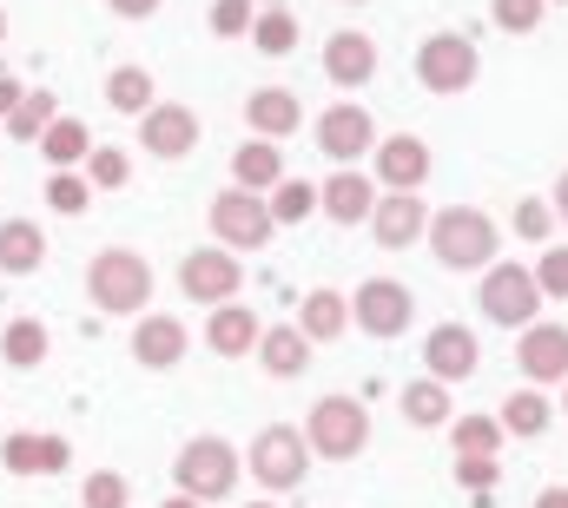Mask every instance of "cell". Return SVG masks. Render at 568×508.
Listing matches in <instances>:
<instances>
[{"label":"cell","instance_id":"cell-1","mask_svg":"<svg viewBox=\"0 0 568 508\" xmlns=\"http://www.w3.org/2000/svg\"><path fill=\"white\" fill-rule=\"evenodd\" d=\"M489 252H496V232H489L483 212H443V219H436V257H443V264L469 271V264H483Z\"/></svg>","mask_w":568,"mask_h":508},{"label":"cell","instance_id":"cell-2","mask_svg":"<svg viewBox=\"0 0 568 508\" xmlns=\"http://www.w3.org/2000/svg\"><path fill=\"white\" fill-rule=\"evenodd\" d=\"M145 264L133 252H106L100 257V271H93V297L106 304V311H140L145 304Z\"/></svg>","mask_w":568,"mask_h":508},{"label":"cell","instance_id":"cell-3","mask_svg":"<svg viewBox=\"0 0 568 508\" xmlns=\"http://www.w3.org/2000/svg\"><path fill=\"white\" fill-rule=\"evenodd\" d=\"M311 436H317V449L351 456V449H364V409H357V403H344V396H324V403H317V416H311Z\"/></svg>","mask_w":568,"mask_h":508},{"label":"cell","instance_id":"cell-4","mask_svg":"<svg viewBox=\"0 0 568 508\" xmlns=\"http://www.w3.org/2000/svg\"><path fill=\"white\" fill-rule=\"evenodd\" d=\"M252 463H258V476H265L272 489H297V482H304V443H297L291 429H265Z\"/></svg>","mask_w":568,"mask_h":508},{"label":"cell","instance_id":"cell-5","mask_svg":"<svg viewBox=\"0 0 568 508\" xmlns=\"http://www.w3.org/2000/svg\"><path fill=\"white\" fill-rule=\"evenodd\" d=\"M357 317H364V331L397 337V331L410 324V291H404V284H364V291H357Z\"/></svg>","mask_w":568,"mask_h":508},{"label":"cell","instance_id":"cell-6","mask_svg":"<svg viewBox=\"0 0 568 508\" xmlns=\"http://www.w3.org/2000/svg\"><path fill=\"white\" fill-rule=\"evenodd\" d=\"M417 73H424V87H436V93H456V87H469L476 53H469L463 40H429L424 60H417Z\"/></svg>","mask_w":568,"mask_h":508},{"label":"cell","instance_id":"cell-7","mask_svg":"<svg viewBox=\"0 0 568 508\" xmlns=\"http://www.w3.org/2000/svg\"><path fill=\"white\" fill-rule=\"evenodd\" d=\"M483 311L489 317H503V324H529V311H536V284L523 277V271H496L489 284H483Z\"/></svg>","mask_w":568,"mask_h":508},{"label":"cell","instance_id":"cell-8","mask_svg":"<svg viewBox=\"0 0 568 508\" xmlns=\"http://www.w3.org/2000/svg\"><path fill=\"white\" fill-rule=\"evenodd\" d=\"M212 225H219L232 245H265V232H272V212H258L245 192H225V199L212 205Z\"/></svg>","mask_w":568,"mask_h":508},{"label":"cell","instance_id":"cell-9","mask_svg":"<svg viewBox=\"0 0 568 508\" xmlns=\"http://www.w3.org/2000/svg\"><path fill=\"white\" fill-rule=\"evenodd\" d=\"M179 469H185V482H192L199 496H219V489H232V449H225V443H192Z\"/></svg>","mask_w":568,"mask_h":508},{"label":"cell","instance_id":"cell-10","mask_svg":"<svg viewBox=\"0 0 568 508\" xmlns=\"http://www.w3.org/2000/svg\"><path fill=\"white\" fill-rule=\"evenodd\" d=\"M185 291L192 297H232L239 291V264L225 252H192L185 257Z\"/></svg>","mask_w":568,"mask_h":508},{"label":"cell","instance_id":"cell-11","mask_svg":"<svg viewBox=\"0 0 568 508\" xmlns=\"http://www.w3.org/2000/svg\"><path fill=\"white\" fill-rule=\"evenodd\" d=\"M317 139H324V152H331V159H357V152L371 145V120H364L357 106H331V113H324V126H317Z\"/></svg>","mask_w":568,"mask_h":508},{"label":"cell","instance_id":"cell-12","mask_svg":"<svg viewBox=\"0 0 568 508\" xmlns=\"http://www.w3.org/2000/svg\"><path fill=\"white\" fill-rule=\"evenodd\" d=\"M371 67H377V53H371V40H364V33H337V40H331V53H324V73H331V80H344V87L371 80Z\"/></svg>","mask_w":568,"mask_h":508},{"label":"cell","instance_id":"cell-13","mask_svg":"<svg viewBox=\"0 0 568 508\" xmlns=\"http://www.w3.org/2000/svg\"><path fill=\"white\" fill-rule=\"evenodd\" d=\"M429 370H436L443 383L469 377V370H476V344H469V331H456V324L436 331V337H429Z\"/></svg>","mask_w":568,"mask_h":508},{"label":"cell","instance_id":"cell-14","mask_svg":"<svg viewBox=\"0 0 568 508\" xmlns=\"http://www.w3.org/2000/svg\"><path fill=\"white\" fill-rule=\"evenodd\" d=\"M192 139H199V120H192V113H179V106H165V113H152V120H145V145H152L159 159L192 152Z\"/></svg>","mask_w":568,"mask_h":508},{"label":"cell","instance_id":"cell-15","mask_svg":"<svg viewBox=\"0 0 568 508\" xmlns=\"http://www.w3.org/2000/svg\"><path fill=\"white\" fill-rule=\"evenodd\" d=\"M523 370L529 377H568V331H529L523 337Z\"/></svg>","mask_w":568,"mask_h":508},{"label":"cell","instance_id":"cell-16","mask_svg":"<svg viewBox=\"0 0 568 508\" xmlns=\"http://www.w3.org/2000/svg\"><path fill=\"white\" fill-rule=\"evenodd\" d=\"M185 357V331L172 324V317H152L140 331V364H152V370H165V364H179Z\"/></svg>","mask_w":568,"mask_h":508},{"label":"cell","instance_id":"cell-17","mask_svg":"<svg viewBox=\"0 0 568 508\" xmlns=\"http://www.w3.org/2000/svg\"><path fill=\"white\" fill-rule=\"evenodd\" d=\"M324 212H331L337 225H357V219L371 212V185H364V179H331V192H324Z\"/></svg>","mask_w":568,"mask_h":508},{"label":"cell","instance_id":"cell-18","mask_svg":"<svg viewBox=\"0 0 568 508\" xmlns=\"http://www.w3.org/2000/svg\"><path fill=\"white\" fill-rule=\"evenodd\" d=\"M252 126H258V132H291V126H297V100L278 93V87L252 93Z\"/></svg>","mask_w":568,"mask_h":508},{"label":"cell","instance_id":"cell-19","mask_svg":"<svg viewBox=\"0 0 568 508\" xmlns=\"http://www.w3.org/2000/svg\"><path fill=\"white\" fill-rule=\"evenodd\" d=\"M424 172H429V159H424V145H417V139H390V145H384V179L417 185Z\"/></svg>","mask_w":568,"mask_h":508},{"label":"cell","instance_id":"cell-20","mask_svg":"<svg viewBox=\"0 0 568 508\" xmlns=\"http://www.w3.org/2000/svg\"><path fill=\"white\" fill-rule=\"evenodd\" d=\"M417 225H424V212H417L410 199H390V205L377 212V238H384V245H410Z\"/></svg>","mask_w":568,"mask_h":508},{"label":"cell","instance_id":"cell-21","mask_svg":"<svg viewBox=\"0 0 568 508\" xmlns=\"http://www.w3.org/2000/svg\"><path fill=\"white\" fill-rule=\"evenodd\" d=\"M0 264H7V271H33V264H40V232H33V225H7V232H0Z\"/></svg>","mask_w":568,"mask_h":508},{"label":"cell","instance_id":"cell-22","mask_svg":"<svg viewBox=\"0 0 568 508\" xmlns=\"http://www.w3.org/2000/svg\"><path fill=\"white\" fill-rule=\"evenodd\" d=\"M304 331H311V337H337V331H344V297L311 291V304H304Z\"/></svg>","mask_w":568,"mask_h":508},{"label":"cell","instance_id":"cell-23","mask_svg":"<svg viewBox=\"0 0 568 508\" xmlns=\"http://www.w3.org/2000/svg\"><path fill=\"white\" fill-rule=\"evenodd\" d=\"M265 370H272V377H297V370H304V337L272 331V337H265Z\"/></svg>","mask_w":568,"mask_h":508},{"label":"cell","instance_id":"cell-24","mask_svg":"<svg viewBox=\"0 0 568 508\" xmlns=\"http://www.w3.org/2000/svg\"><path fill=\"white\" fill-rule=\"evenodd\" d=\"M252 337H258V324H252L245 311H219V317H212V350H245Z\"/></svg>","mask_w":568,"mask_h":508},{"label":"cell","instance_id":"cell-25","mask_svg":"<svg viewBox=\"0 0 568 508\" xmlns=\"http://www.w3.org/2000/svg\"><path fill=\"white\" fill-rule=\"evenodd\" d=\"M7 463H13V469H33V463H40V469H60L67 449H60V443H7Z\"/></svg>","mask_w":568,"mask_h":508},{"label":"cell","instance_id":"cell-26","mask_svg":"<svg viewBox=\"0 0 568 508\" xmlns=\"http://www.w3.org/2000/svg\"><path fill=\"white\" fill-rule=\"evenodd\" d=\"M404 409H410V423H443V416H449V396H443L436 383H417V389L404 396Z\"/></svg>","mask_w":568,"mask_h":508},{"label":"cell","instance_id":"cell-27","mask_svg":"<svg viewBox=\"0 0 568 508\" xmlns=\"http://www.w3.org/2000/svg\"><path fill=\"white\" fill-rule=\"evenodd\" d=\"M239 179H245V185L278 179V152H272V145H245V152H239Z\"/></svg>","mask_w":568,"mask_h":508},{"label":"cell","instance_id":"cell-28","mask_svg":"<svg viewBox=\"0 0 568 508\" xmlns=\"http://www.w3.org/2000/svg\"><path fill=\"white\" fill-rule=\"evenodd\" d=\"M291 40H297V20L291 13H265L258 20V53H291Z\"/></svg>","mask_w":568,"mask_h":508},{"label":"cell","instance_id":"cell-29","mask_svg":"<svg viewBox=\"0 0 568 508\" xmlns=\"http://www.w3.org/2000/svg\"><path fill=\"white\" fill-rule=\"evenodd\" d=\"M40 350H47L40 324H13V331H7V357H13V364H40Z\"/></svg>","mask_w":568,"mask_h":508},{"label":"cell","instance_id":"cell-30","mask_svg":"<svg viewBox=\"0 0 568 508\" xmlns=\"http://www.w3.org/2000/svg\"><path fill=\"white\" fill-rule=\"evenodd\" d=\"M80 152H87V132H80V126H53V132H47V159H53V165L80 159Z\"/></svg>","mask_w":568,"mask_h":508},{"label":"cell","instance_id":"cell-31","mask_svg":"<svg viewBox=\"0 0 568 508\" xmlns=\"http://www.w3.org/2000/svg\"><path fill=\"white\" fill-rule=\"evenodd\" d=\"M106 93H113V106H120V113H140V106H145V73H113V87H106Z\"/></svg>","mask_w":568,"mask_h":508},{"label":"cell","instance_id":"cell-32","mask_svg":"<svg viewBox=\"0 0 568 508\" xmlns=\"http://www.w3.org/2000/svg\"><path fill=\"white\" fill-rule=\"evenodd\" d=\"M542 416H549V409H542V396H516V403H509V429H516V436H536V429H542Z\"/></svg>","mask_w":568,"mask_h":508},{"label":"cell","instance_id":"cell-33","mask_svg":"<svg viewBox=\"0 0 568 508\" xmlns=\"http://www.w3.org/2000/svg\"><path fill=\"white\" fill-rule=\"evenodd\" d=\"M212 27H219V33L252 27V0H219V7H212Z\"/></svg>","mask_w":568,"mask_h":508},{"label":"cell","instance_id":"cell-34","mask_svg":"<svg viewBox=\"0 0 568 508\" xmlns=\"http://www.w3.org/2000/svg\"><path fill=\"white\" fill-rule=\"evenodd\" d=\"M272 212H278L284 225H291V219H304V212H311V185H284V192H278V205H272Z\"/></svg>","mask_w":568,"mask_h":508},{"label":"cell","instance_id":"cell-35","mask_svg":"<svg viewBox=\"0 0 568 508\" xmlns=\"http://www.w3.org/2000/svg\"><path fill=\"white\" fill-rule=\"evenodd\" d=\"M536 7L542 0H496V20L503 27H536Z\"/></svg>","mask_w":568,"mask_h":508},{"label":"cell","instance_id":"cell-36","mask_svg":"<svg viewBox=\"0 0 568 508\" xmlns=\"http://www.w3.org/2000/svg\"><path fill=\"white\" fill-rule=\"evenodd\" d=\"M53 205L60 212H87V185L80 179H53Z\"/></svg>","mask_w":568,"mask_h":508},{"label":"cell","instance_id":"cell-37","mask_svg":"<svg viewBox=\"0 0 568 508\" xmlns=\"http://www.w3.org/2000/svg\"><path fill=\"white\" fill-rule=\"evenodd\" d=\"M542 284H549L556 297H568V252H549V257H542Z\"/></svg>","mask_w":568,"mask_h":508},{"label":"cell","instance_id":"cell-38","mask_svg":"<svg viewBox=\"0 0 568 508\" xmlns=\"http://www.w3.org/2000/svg\"><path fill=\"white\" fill-rule=\"evenodd\" d=\"M542 225H549V212H542V205L529 199V205L516 212V232H523V238H542Z\"/></svg>","mask_w":568,"mask_h":508},{"label":"cell","instance_id":"cell-39","mask_svg":"<svg viewBox=\"0 0 568 508\" xmlns=\"http://www.w3.org/2000/svg\"><path fill=\"white\" fill-rule=\"evenodd\" d=\"M93 179H100V185H120V179H126V159H113V152H106V159L93 165Z\"/></svg>","mask_w":568,"mask_h":508},{"label":"cell","instance_id":"cell-40","mask_svg":"<svg viewBox=\"0 0 568 508\" xmlns=\"http://www.w3.org/2000/svg\"><path fill=\"white\" fill-rule=\"evenodd\" d=\"M33 126H47V100H33L27 113H13V132H33Z\"/></svg>","mask_w":568,"mask_h":508},{"label":"cell","instance_id":"cell-41","mask_svg":"<svg viewBox=\"0 0 568 508\" xmlns=\"http://www.w3.org/2000/svg\"><path fill=\"white\" fill-rule=\"evenodd\" d=\"M93 508H120V482H113V476L93 482Z\"/></svg>","mask_w":568,"mask_h":508},{"label":"cell","instance_id":"cell-42","mask_svg":"<svg viewBox=\"0 0 568 508\" xmlns=\"http://www.w3.org/2000/svg\"><path fill=\"white\" fill-rule=\"evenodd\" d=\"M483 443H496V429L489 423H463V449H483Z\"/></svg>","mask_w":568,"mask_h":508},{"label":"cell","instance_id":"cell-43","mask_svg":"<svg viewBox=\"0 0 568 508\" xmlns=\"http://www.w3.org/2000/svg\"><path fill=\"white\" fill-rule=\"evenodd\" d=\"M13 106H20V87H13V80H0V113H13Z\"/></svg>","mask_w":568,"mask_h":508},{"label":"cell","instance_id":"cell-44","mask_svg":"<svg viewBox=\"0 0 568 508\" xmlns=\"http://www.w3.org/2000/svg\"><path fill=\"white\" fill-rule=\"evenodd\" d=\"M113 7H120V13H133V20H140V13H152V7H159V0H113Z\"/></svg>","mask_w":568,"mask_h":508},{"label":"cell","instance_id":"cell-45","mask_svg":"<svg viewBox=\"0 0 568 508\" xmlns=\"http://www.w3.org/2000/svg\"><path fill=\"white\" fill-rule=\"evenodd\" d=\"M536 508H568V489H549V496H542Z\"/></svg>","mask_w":568,"mask_h":508},{"label":"cell","instance_id":"cell-46","mask_svg":"<svg viewBox=\"0 0 568 508\" xmlns=\"http://www.w3.org/2000/svg\"><path fill=\"white\" fill-rule=\"evenodd\" d=\"M562 212H568V179H562Z\"/></svg>","mask_w":568,"mask_h":508},{"label":"cell","instance_id":"cell-47","mask_svg":"<svg viewBox=\"0 0 568 508\" xmlns=\"http://www.w3.org/2000/svg\"><path fill=\"white\" fill-rule=\"evenodd\" d=\"M172 508H192V502H172Z\"/></svg>","mask_w":568,"mask_h":508}]
</instances>
